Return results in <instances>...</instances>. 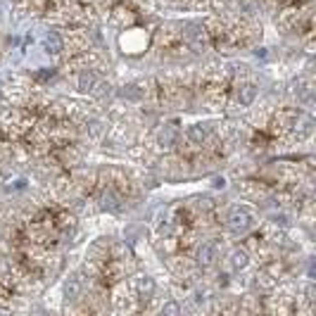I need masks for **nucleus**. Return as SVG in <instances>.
Instances as JSON below:
<instances>
[{"instance_id":"obj_1","label":"nucleus","mask_w":316,"mask_h":316,"mask_svg":"<svg viewBox=\"0 0 316 316\" xmlns=\"http://www.w3.org/2000/svg\"><path fill=\"white\" fill-rule=\"evenodd\" d=\"M228 231L235 235H243L250 226H252V217H250V212H245V209H233L231 214H228Z\"/></svg>"},{"instance_id":"obj_2","label":"nucleus","mask_w":316,"mask_h":316,"mask_svg":"<svg viewBox=\"0 0 316 316\" xmlns=\"http://www.w3.org/2000/svg\"><path fill=\"white\" fill-rule=\"evenodd\" d=\"M186 38L190 41V45H193V50H195V53H202V50H205V45L209 43V31L202 27V24H188Z\"/></svg>"},{"instance_id":"obj_3","label":"nucleus","mask_w":316,"mask_h":316,"mask_svg":"<svg viewBox=\"0 0 316 316\" xmlns=\"http://www.w3.org/2000/svg\"><path fill=\"white\" fill-rule=\"evenodd\" d=\"M297 119H299L297 109H280L273 117V128L276 131H290V128L297 126Z\"/></svg>"},{"instance_id":"obj_4","label":"nucleus","mask_w":316,"mask_h":316,"mask_svg":"<svg viewBox=\"0 0 316 316\" xmlns=\"http://www.w3.org/2000/svg\"><path fill=\"white\" fill-rule=\"evenodd\" d=\"M100 205H102V209H109V212H121V195H119L114 188L102 190Z\"/></svg>"},{"instance_id":"obj_5","label":"nucleus","mask_w":316,"mask_h":316,"mask_svg":"<svg viewBox=\"0 0 316 316\" xmlns=\"http://www.w3.org/2000/svg\"><path fill=\"white\" fill-rule=\"evenodd\" d=\"M214 262H217V245L202 243L198 247V264L200 266H212Z\"/></svg>"},{"instance_id":"obj_6","label":"nucleus","mask_w":316,"mask_h":316,"mask_svg":"<svg viewBox=\"0 0 316 316\" xmlns=\"http://www.w3.org/2000/svg\"><path fill=\"white\" fill-rule=\"evenodd\" d=\"M133 288H135V292H138L140 299H150L154 292V280L150 278V276H135Z\"/></svg>"},{"instance_id":"obj_7","label":"nucleus","mask_w":316,"mask_h":316,"mask_svg":"<svg viewBox=\"0 0 316 316\" xmlns=\"http://www.w3.org/2000/svg\"><path fill=\"white\" fill-rule=\"evenodd\" d=\"M176 143H179V124H169V126H164L162 133H160V145H162L164 150H172Z\"/></svg>"},{"instance_id":"obj_8","label":"nucleus","mask_w":316,"mask_h":316,"mask_svg":"<svg viewBox=\"0 0 316 316\" xmlns=\"http://www.w3.org/2000/svg\"><path fill=\"white\" fill-rule=\"evenodd\" d=\"M81 290H83V278H81V273H76V276H72V278L67 280L64 295H67V299H79L81 297Z\"/></svg>"},{"instance_id":"obj_9","label":"nucleus","mask_w":316,"mask_h":316,"mask_svg":"<svg viewBox=\"0 0 316 316\" xmlns=\"http://www.w3.org/2000/svg\"><path fill=\"white\" fill-rule=\"evenodd\" d=\"M188 138H190V143L202 145L209 138V126L207 124H193V126L188 128Z\"/></svg>"},{"instance_id":"obj_10","label":"nucleus","mask_w":316,"mask_h":316,"mask_svg":"<svg viewBox=\"0 0 316 316\" xmlns=\"http://www.w3.org/2000/svg\"><path fill=\"white\" fill-rule=\"evenodd\" d=\"M45 50L50 55H60L64 50V41L60 34H55V31H50L48 36H45Z\"/></svg>"},{"instance_id":"obj_11","label":"nucleus","mask_w":316,"mask_h":316,"mask_svg":"<svg viewBox=\"0 0 316 316\" xmlns=\"http://www.w3.org/2000/svg\"><path fill=\"white\" fill-rule=\"evenodd\" d=\"M95 83H98V74L93 72V69H83L81 76H79V88L83 93H90V90L95 88Z\"/></svg>"},{"instance_id":"obj_12","label":"nucleus","mask_w":316,"mask_h":316,"mask_svg":"<svg viewBox=\"0 0 316 316\" xmlns=\"http://www.w3.org/2000/svg\"><path fill=\"white\" fill-rule=\"evenodd\" d=\"M254 98H257V86H254V83H243V86L238 88V100H240V105H252Z\"/></svg>"},{"instance_id":"obj_13","label":"nucleus","mask_w":316,"mask_h":316,"mask_svg":"<svg viewBox=\"0 0 316 316\" xmlns=\"http://www.w3.org/2000/svg\"><path fill=\"white\" fill-rule=\"evenodd\" d=\"M247 262H250V259H247V254H245L243 250H235V252L231 254V266H233L235 271H243L245 266H247Z\"/></svg>"},{"instance_id":"obj_14","label":"nucleus","mask_w":316,"mask_h":316,"mask_svg":"<svg viewBox=\"0 0 316 316\" xmlns=\"http://www.w3.org/2000/svg\"><path fill=\"white\" fill-rule=\"evenodd\" d=\"M119 95H121L124 100H140V98H143V90L131 83V86H124V88L119 90Z\"/></svg>"},{"instance_id":"obj_15","label":"nucleus","mask_w":316,"mask_h":316,"mask_svg":"<svg viewBox=\"0 0 316 316\" xmlns=\"http://www.w3.org/2000/svg\"><path fill=\"white\" fill-rule=\"evenodd\" d=\"M254 278H257V285H262V290H273L276 288V280H271V276H266V273H257Z\"/></svg>"},{"instance_id":"obj_16","label":"nucleus","mask_w":316,"mask_h":316,"mask_svg":"<svg viewBox=\"0 0 316 316\" xmlns=\"http://www.w3.org/2000/svg\"><path fill=\"white\" fill-rule=\"evenodd\" d=\"M179 311H181V309H179L176 302H169V304H164V307H162V314H174V316H176Z\"/></svg>"},{"instance_id":"obj_17","label":"nucleus","mask_w":316,"mask_h":316,"mask_svg":"<svg viewBox=\"0 0 316 316\" xmlns=\"http://www.w3.org/2000/svg\"><path fill=\"white\" fill-rule=\"evenodd\" d=\"M8 297H10L8 288H3V285H0V299H8Z\"/></svg>"},{"instance_id":"obj_18","label":"nucleus","mask_w":316,"mask_h":316,"mask_svg":"<svg viewBox=\"0 0 316 316\" xmlns=\"http://www.w3.org/2000/svg\"><path fill=\"white\" fill-rule=\"evenodd\" d=\"M55 72H43V74H38V79H53Z\"/></svg>"}]
</instances>
